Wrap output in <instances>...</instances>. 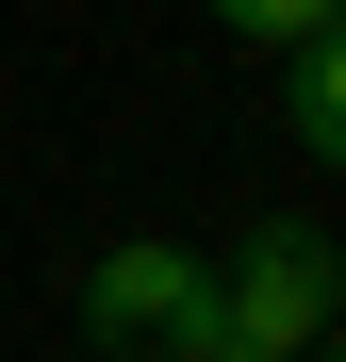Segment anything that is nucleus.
I'll list each match as a JSON object with an SVG mask.
<instances>
[{
  "mask_svg": "<svg viewBox=\"0 0 346 362\" xmlns=\"http://www.w3.org/2000/svg\"><path fill=\"white\" fill-rule=\"evenodd\" d=\"M330 230L313 214H280V230H248V247H231V264H198V296H182V329H165V346H182V362H313L330 346Z\"/></svg>",
  "mask_w": 346,
  "mask_h": 362,
  "instance_id": "f257e3e1",
  "label": "nucleus"
},
{
  "mask_svg": "<svg viewBox=\"0 0 346 362\" xmlns=\"http://www.w3.org/2000/svg\"><path fill=\"white\" fill-rule=\"evenodd\" d=\"M182 296H198V247L132 230V247L83 264V329H99V346H165V329H182Z\"/></svg>",
  "mask_w": 346,
  "mask_h": 362,
  "instance_id": "f03ea898",
  "label": "nucleus"
},
{
  "mask_svg": "<svg viewBox=\"0 0 346 362\" xmlns=\"http://www.w3.org/2000/svg\"><path fill=\"white\" fill-rule=\"evenodd\" d=\"M280 132H297L313 165L346 148V33H297V49H280Z\"/></svg>",
  "mask_w": 346,
  "mask_h": 362,
  "instance_id": "7ed1b4c3",
  "label": "nucleus"
},
{
  "mask_svg": "<svg viewBox=\"0 0 346 362\" xmlns=\"http://www.w3.org/2000/svg\"><path fill=\"white\" fill-rule=\"evenodd\" d=\"M214 33H248V49H297V33H330V0H214Z\"/></svg>",
  "mask_w": 346,
  "mask_h": 362,
  "instance_id": "20e7f679",
  "label": "nucleus"
},
{
  "mask_svg": "<svg viewBox=\"0 0 346 362\" xmlns=\"http://www.w3.org/2000/svg\"><path fill=\"white\" fill-rule=\"evenodd\" d=\"M313 362H330V346H313Z\"/></svg>",
  "mask_w": 346,
  "mask_h": 362,
  "instance_id": "39448f33",
  "label": "nucleus"
}]
</instances>
